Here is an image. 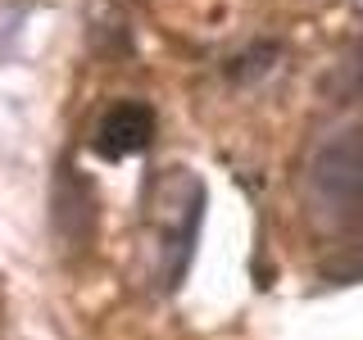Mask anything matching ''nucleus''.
Here are the masks:
<instances>
[{"instance_id":"obj_1","label":"nucleus","mask_w":363,"mask_h":340,"mask_svg":"<svg viewBox=\"0 0 363 340\" xmlns=\"http://www.w3.org/2000/svg\"><path fill=\"white\" fill-rule=\"evenodd\" d=\"M313 218L354 249V277H363V136H336L309 168Z\"/></svg>"},{"instance_id":"obj_2","label":"nucleus","mask_w":363,"mask_h":340,"mask_svg":"<svg viewBox=\"0 0 363 340\" xmlns=\"http://www.w3.org/2000/svg\"><path fill=\"white\" fill-rule=\"evenodd\" d=\"M150 132H155V113L150 105H141V100H123V105H113L105 118H100L96 128V154L100 159H128L136 150H145L150 145Z\"/></svg>"}]
</instances>
